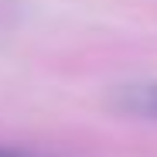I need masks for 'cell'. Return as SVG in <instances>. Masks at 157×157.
I'll use <instances>...</instances> for the list:
<instances>
[{"label": "cell", "instance_id": "2", "mask_svg": "<svg viewBox=\"0 0 157 157\" xmlns=\"http://www.w3.org/2000/svg\"><path fill=\"white\" fill-rule=\"evenodd\" d=\"M0 157H28V154H17V150H4V147H0Z\"/></svg>", "mask_w": 157, "mask_h": 157}, {"label": "cell", "instance_id": "1", "mask_svg": "<svg viewBox=\"0 0 157 157\" xmlns=\"http://www.w3.org/2000/svg\"><path fill=\"white\" fill-rule=\"evenodd\" d=\"M123 106L144 113V116H157V82H144V86H130L123 92Z\"/></svg>", "mask_w": 157, "mask_h": 157}]
</instances>
